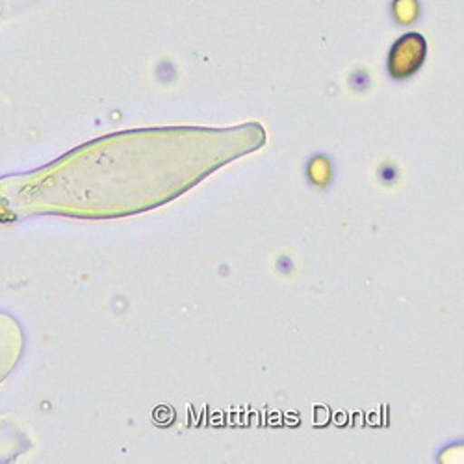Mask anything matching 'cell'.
I'll list each match as a JSON object with an SVG mask.
<instances>
[{
	"label": "cell",
	"mask_w": 464,
	"mask_h": 464,
	"mask_svg": "<svg viewBox=\"0 0 464 464\" xmlns=\"http://www.w3.org/2000/svg\"><path fill=\"white\" fill-rule=\"evenodd\" d=\"M428 53V45L420 34H405L396 42L389 56V71L394 79H405L416 72Z\"/></svg>",
	"instance_id": "1"
},
{
	"label": "cell",
	"mask_w": 464,
	"mask_h": 464,
	"mask_svg": "<svg viewBox=\"0 0 464 464\" xmlns=\"http://www.w3.org/2000/svg\"><path fill=\"white\" fill-rule=\"evenodd\" d=\"M394 15L401 24H409L418 17V3L416 0H396Z\"/></svg>",
	"instance_id": "2"
}]
</instances>
